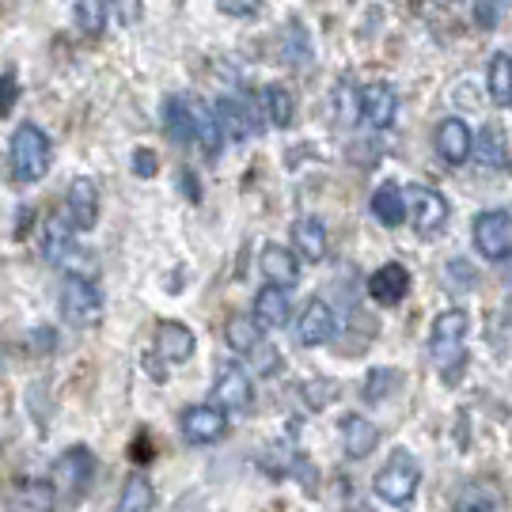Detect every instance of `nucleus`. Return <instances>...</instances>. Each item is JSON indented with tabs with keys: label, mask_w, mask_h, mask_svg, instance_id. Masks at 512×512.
<instances>
[{
	"label": "nucleus",
	"mask_w": 512,
	"mask_h": 512,
	"mask_svg": "<svg viewBox=\"0 0 512 512\" xmlns=\"http://www.w3.org/2000/svg\"><path fill=\"white\" fill-rule=\"evenodd\" d=\"M8 167H12V183L19 186H35L46 179V171L54 167V141L50 133L35 122H23L12 133V145H8Z\"/></svg>",
	"instance_id": "1"
},
{
	"label": "nucleus",
	"mask_w": 512,
	"mask_h": 512,
	"mask_svg": "<svg viewBox=\"0 0 512 512\" xmlns=\"http://www.w3.org/2000/svg\"><path fill=\"white\" fill-rule=\"evenodd\" d=\"M467 330H471V319L463 308L440 311L429 327V353H433V365L448 384L456 380L459 365L467 361Z\"/></svg>",
	"instance_id": "2"
},
{
	"label": "nucleus",
	"mask_w": 512,
	"mask_h": 512,
	"mask_svg": "<svg viewBox=\"0 0 512 512\" xmlns=\"http://www.w3.org/2000/svg\"><path fill=\"white\" fill-rule=\"evenodd\" d=\"M418 486H421V463L410 448H395L391 459L372 478L376 497L384 505H391V509H410L414 497H418Z\"/></svg>",
	"instance_id": "3"
},
{
	"label": "nucleus",
	"mask_w": 512,
	"mask_h": 512,
	"mask_svg": "<svg viewBox=\"0 0 512 512\" xmlns=\"http://www.w3.org/2000/svg\"><path fill=\"white\" fill-rule=\"evenodd\" d=\"M50 482H54V490H57V505H80L95 482V456L84 444L61 452V459L54 463Z\"/></svg>",
	"instance_id": "4"
},
{
	"label": "nucleus",
	"mask_w": 512,
	"mask_h": 512,
	"mask_svg": "<svg viewBox=\"0 0 512 512\" xmlns=\"http://www.w3.org/2000/svg\"><path fill=\"white\" fill-rule=\"evenodd\" d=\"M61 319L69 327H92L103 315V293L92 277L84 274H65L61 277Z\"/></svg>",
	"instance_id": "5"
},
{
	"label": "nucleus",
	"mask_w": 512,
	"mask_h": 512,
	"mask_svg": "<svg viewBox=\"0 0 512 512\" xmlns=\"http://www.w3.org/2000/svg\"><path fill=\"white\" fill-rule=\"evenodd\" d=\"M471 239H475V251L486 262H501L512 255V213L509 209H486L478 213L471 224Z\"/></svg>",
	"instance_id": "6"
},
{
	"label": "nucleus",
	"mask_w": 512,
	"mask_h": 512,
	"mask_svg": "<svg viewBox=\"0 0 512 512\" xmlns=\"http://www.w3.org/2000/svg\"><path fill=\"white\" fill-rule=\"evenodd\" d=\"M448 213H452L448 198L440 194L437 186H425V183L406 186V220H414V228H418L421 236L440 232L448 224Z\"/></svg>",
	"instance_id": "7"
},
{
	"label": "nucleus",
	"mask_w": 512,
	"mask_h": 512,
	"mask_svg": "<svg viewBox=\"0 0 512 512\" xmlns=\"http://www.w3.org/2000/svg\"><path fill=\"white\" fill-rule=\"evenodd\" d=\"M213 403L220 410H232V414H243V410L255 406V380H251L247 365L228 361V365L220 368L217 380H213Z\"/></svg>",
	"instance_id": "8"
},
{
	"label": "nucleus",
	"mask_w": 512,
	"mask_h": 512,
	"mask_svg": "<svg viewBox=\"0 0 512 512\" xmlns=\"http://www.w3.org/2000/svg\"><path fill=\"white\" fill-rule=\"evenodd\" d=\"M179 433L186 444H217L228 433V414L217 403H194L179 414Z\"/></svg>",
	"instance_id": "9"
},
{
	"label": "nucleus",
	"mask_w": 512,
	"mask_h": 512,
	"mask_svg": "<svg viewBox=\"0 0 512 512\" xmlns=\"http://www.w3.org/2000/svg\"><path fill=\"white\" fill-rule=\"evenodd\" d=\"M338 315H334V308H330L327 300H308L304 304V311H300V319H296V346L304 349H319L327 346L330 338L338 334Z\"/></svg>",
	"instance_id": "10"
},
{
	"label": "nucleus",
	"mask_w": 512,
	"mask_h": 512,
	"mask_svg": "<svg viewBox=\"0 0 512 512\" xmlns=\"http://www.w3.org/2000/svg\"><path fill=\"white\" fill-rule=\"evenodd\" d=\"M433 148L440 152V160L448 167H463L475 152V133L471 126L459 118V114H448L437 122V133H433Z\"/></svg>",
	"instance_id": "11"
},
{
	"label": "nucleus",
	"mask_w": 512,
	"mask_h": 512,
	"mask_svg": "<svg viewBox=\"0 0 512 512\" xmlns=\"http://www.w3.org/2000/svg\"><path fill=\"white\" fill-rule=\"evenodd\" d=\"M61 217L73 224V232H92L99 224V186L80 175L69 183V194H65V213Z\"/></svg>",
	"instance_id": "12"
},
{
	"label": "nucleus",
	"mask_w": 512,
	"mask_h": 512,
	"mask_svg": "<svg viewBox=\"0 0 512 512\" xmlns=\"http://www.w3.org/2000/svg\"><path fill=\"white\" fill-rule=\"evenodd\" d=\"M361 118L372 129L395 126V118H399V92H395V84H387V80L365 84L361 88Z\"/></svg>",
	"instance_id": "13"
},
{
	"label": "nucleus",
	"mask_w": 512,
	"mask_h": 512,
	"mask_svg": "<svg viewBox=\"0 0 512 512\" xmlns=\"http://www.w3.org/2000/svg\"><path fill=\"white\" fill-rule=\"evenodd\" d=\"M194 349H198V338L186 323H179V319L156 323V357L164 365H186L194 357Z\"/></svg>",
	"instance_id": "14"
},
{
	"label": "nucleus",
	"mask_w": 512,
	"mask_h": 512,
	"mask_svg": "<svg viewBox=\"0 0 512 512\" xmlns=\"http://www.w3.org/2000/svg\"><path fill=\"white\" fill-rule=\"evenodd\" d=\"M406 293H410V270H406L403 262H384L376 274L368 277V296H372V304H380V308L403 304Z\"/></svg>",
	"instance_id": "15"
},
{
	"label": "nucleus",
	"mask_w": 512,
	"mask_h": 512,
	"mask_svg": "<svg viewBox=\"0 0 512 512\" xmlns=\"http://www.w3.org/2000/svg\"><path fill=\"white\" fill-rule=\"evenodd\" d=\"M186 110H190V126H194V145L202 148L209 160H217L220 145H224V133L217 126L213 103H205L198 95H186Z\"/></svg>",
	"instance_id": "16"
},
{
	"label": "nucleus",
	"mask_w": 512,
	"mask_h": 512,
	"mask_svg": "<svg viewBox=\"0 0 512 512\" xmlns=\"http://www.w3.org/2000/svg\"><path fill=\"white\" fill-rule=\"evenodd\" d=\"M255 319L262 330H281L289 327V319H293V296L289 289H281V285H262L255 296Z\"/></svg>",
	"instance_id": "17"
},
{
	"label": "nucleus",
	"mask_w": 512,
	"mask_h": 512,
	"mask_svg": "<svg viewBox=\"0 0 512 512\" xmlns=\"http://www.w3.org/2000/svg\"><path fill=\"white\" fill-rule=\"evenodd\" d=\"M258 270L266 274V285H281V289H293L300 281V258L293 247H281V243H266L262 255H258Z\"/></svg>",
	"instance_id": "18"
},
{
	"label": "nucleus",
	"mask_w": 512,
	"mask_h": 512,
	"mask_svg": "<svg viewBox=\"0 0 512 512\" xmlns=\"http://www.w3.org/2000/svg\"><path fill=\"white\" fill-rule=\"evenodd\" d=\"M380 448V425L365 414H346L342 418V452L349 459H365Z\"/></svg>",
	"instance_id": "19"
},
{
	"label": "nucleus",
	"mask_w": 512,
	"mask_h": 512,
	"mask_svg": "<svg viewBox=\"0 0 512 512\" xmlns=\"http://www.w3.org/2000/svg\"><path fill=\"white\" fill-rule=\"evenodd\" d=\"M330 247L327 224L319 217H300L293 224V251L300 262H323Z\"/></svg>",
	"instance_id": "20"
},
{
	"label": "nucleus",
	"mask_w": 512,
	"mask_h": 512,
	"mask_svg": "<svg viewBox=\"0 0 512 512\" xmlns=\"http://www.w3.org/2000/svg\"><path fill=\"white\" fill-rule=\"evenodd\" d=\"M213 114H217V126H220V133H224V141H232V145H243V141L255 133L247 107H243L239 99H232V95H217V99H213Z\"/></svg>",
	"instance_id": "21"
},
{
	"label": "nucleus",
	"mask_w": 512,
	"mask_h": 512,
	"mask_svg": "<svg viewBox=\"0 0 512 512\" xmlns=\"http://www.w3.org/2000/svg\"><path fill=\"white\" fill-rule=\"evenodd\" d=\"M368 213H372L376 224H384V228H399L406 220V190L399 183H380L372 190Z\"/></svg>",
	"instance_id": "22"
},
{
	"label": "nucleus",
	"mask_w": 512,
	"mask_h": 512,
	"mask_svg": "<svg viewBox=\"0 0 512 512\" xmlns=\"http://www.w3.org/2000/svg\"><path fill=\"white\" fill-rule=\"evenodd\" d=\"M76 232L73 224L61 217H50L46 220V232H42V255H46V262L50 266H69V258L76 255Z\"/></svg>",
	"instance_id": "23"
},
{
	"label": "nucleus",
	"mask_w": 512,
	"mask_h": 512,
	"mask_svg": "<svg viewBox=\"0 0 512 512\" xmlns=\"http://www.w3.org/2000/svg\"><path fill=\"white\" fill-rule=\"evenodd\" d=\"M258 99H262V114H266V122L274 129H289L296 118V99L293 92L285 88V84H266L262 92H258Z\"/></svg>",
	"instance_id": "24"
},
{
	"label": "nucleus",
	"mask_w": 512,
	"mask_h": 512,
	"mask_svg": "<svg viewBox=\"0 0 512 512\" xmlns=\"http://www.w3.org/2000/svg\"><path fill=\"white\" fill-rule=\"evenodd\" d=\"M330 114L342 129L361 122V88H353V80H338L330 88Z\"/></svg>",
	"instance_id": "25"
},
{
	"label": "nucleus",
	"mask_w": 512,
	"mask_h": 512,
	"mask_svg": "<svg viewBox=\"0 0 512 512\" xmlns=\"http://www.w3.org/2000/svg\"><path fill=\"white\" fill-rule=\"evenodd\" d=\"M16 512H57V490L46 478H31L16 490Z\"/></svg>",
	"instance_id": "26"
},
{
	"label": "nucleus",
	"mask_w": 512,
	"mask_h": 512,
	"mask_svg": "<svg viewBox=\"0 0 512 512\" xmlns=\"http://www.w3.org/2000/svg\"><path fill=\"white\" fill-rule=\"evenodd\" d=\"M486 92L497 107H512V57L494 54L486 65Z\"/></svg>",
	"instance_id": "27"
},
{
	"label": "nucleus",
	"mask_w": 512,
	"mask_h": 512,
	"mask_svg": "<svg viewBox=\"0 0 512 512\" xmlns=\"http://www.w3.org/2000/svg\"><path fill=\"white\" fill-rule=\"evenodd\" d=\"M471 156H478L482 160V167H505L509 164V141H505V133H501V126H482V133L475 137V152Z\"/></svg>",
	"instance_id": "28"
},
{
	"label": "nucleus",
	"mask_w": 512,
	"mask_h": 512,
	"mask_svg": "<svg viewBox=\"0 0 512 512\" xmlns=\"http://www.w3.org/2000/svg\"><path fill=\"white\" fill-rule=\"evenodd\" d=\"M224 342H228V349H232V353L247 357V353L262 342V327H258L251 315H232V319L224 323Z\"/></svg>",
	"instance_id": "29"
},
{
	"label": "nucleus",
	"mask_w": 512,
	"mask_h": 512,
	"mask_svg": "<svg viewBox=\"0 0 512 512\" xmlns=\"http://www.w3.org/2000/svg\"><path fill=\"white\" fill-rule=\"evenodd\" d=\"M152 505H156L152 482H148V475L133 471L126 478V486H122V497H118V509L114 512H152Z\"/></svg>",
	"instance_id": "30"
},
{
	"label": "nucleus",
	"mask_w": 512,
	"mask_h": 512,
	"mask_svg": "<svg viewBox=\"0 0 512 512\" xmlns=\"http://www.w3.org/2000/svg\"><path fill=\"white\" fill-rule=\"evenodd\" d=\"M164 126H167V137H171L175 145H194V126H190V110H186V99H167Z\"/></svg>",
	"instance_id": "31"
},
{
	"label": "nucleus",
	"mask_w": 512,
	"mask_h": 512,
	"mask_svg": "<svg viewBox=\"0 0 512 512\" xmlns=\"http://www.w3.org/2000/svg\"><path fill=\"white\" fill-rule=\"evenodd\" d=\"M399 384H403V376H399L395 368L376 365V368H368V372H365V384H361V391H365L368 403H384L387 395H395V387H399Z\"/></svg>",
	"instance_id": "32"
},
{
	"label": "nucleus",
	"mask_w": 512,
	"mask_h": 512,
	"mask_svg": "<svg viewBox=\"0 0 512 512\" xmlns=\"http://www.w3.org/2000/svg\"><path fill=\"white\" fill-rule=\"evenodd\" d=\"M73 16H76V27L84 31V35H99L103 27H107V0H73Z\"/></svg>",
	"instance_id": "33"
},
{
	"label": "nucleus",
	"mask_w": 512,
	"mask_h": 512,
	"mask_svg": "<svg viewBox=\"0 0 512 512\" xmlns=\"http://www.w3.org/2000/svg\"><path fill=\"white\" fill-rule=\"evenodd\" d=\"M247 361H251V368H255L258 376H266V380H270V376H277V372H281V365H285L281 349H277L274 342H266V338H262L251 353H247ZM251 368H247V372H251Z\"/></svg>",
	"instance_id": "34"
},
{
	"label": "nucleus",
	"mask_w": 512,
	"mask_h": 512,
	"mask_svg": "<svg viewBox=\"0 0 512 512\" xmlns=\"http://www.w3.org/2000/svg\"><path fill=\"white\" fill-rule=\"evenodd\" d=\"M475 266L467 262V258H452L448 266H444V285H448V293H456V296H463V293H471L475 289Z\"/></svg>",
	"instance_id": "35"
},
{
	"label": "nucleus",
	"mask_w": 512,
	"mask_h": 512,
	"mask_svg": "<svg viewBox=\"0 0 512 512\" xmlns=\"http://www.w3.org/2000/svg\"><path fill=\"white\" fill-rule=\"evenodd\" d=\"M285 61H289V65H308L311 61L308 31H304L296 19L289 23V31H285Z\"/></svg>",
	"instance_id": "36"
},
{
	"label": "nucleus",
	"mask_w": 512,
	"mask_h": 512,
	"mask_svg": "<svg viewBox=\"0 0 512 512\" xmlns=\"http://www.w3.org/2000/svg\"><path fill=\"white\" fill-rule=\"evenodd\" d=\"M300 395H304L308 410H327L338 399V384L334 380H308V384H300Z\"/></svg>",
	"instance_id": "37"
},
{
	"label": "nucleus",
	"mask_w": 512,
	"mask_h": 512,
	"mask_svg": "<svg viewBox=\"0 0 512 512\" xmlns=\"http://www.w3.org/2000/svg\"><path fill=\"white\" fill-rule=\"evenodd\" d=\"M107 12L122 27H133V23H141V16H145V0H107Z\"/></svg>",
	"instance_id": "38"
},
{
	"label": "nucleus",
	"mask_w": 512,
	"mask_h": 512,
	"mask_svg": "<svg viewBox=\"0 0 512 512\" xmlns=\"http://www.w3.org/2000/svg\"><path fill=\"white\" fill-rule=\"evenodd\" d=\"M129 167H133V175L137 179H152L156 171H160V156L152 152V148H133V156H129Z\"/></svg>",
	"instance_id": "39"
},
{
	"label": "nucleus",
	"mask_w": 512,
	"mask_h": 512,
	"mask_svg": "<svg viewBox=\"0 0 512 512\" xmlns=\"http://www.w3.org/2000/svg\"><path fill=\"white\" fill-rule=\"evenodd\" d=\"M501 0H475V23L482 31H494L497 23H501Z\"/></svg>",
	"instance_id": "40"
},
{
	"label": "nucleus",
	"mask_w": 512,
	"mask_h": 512,
	"mask_svg": "<svg viewBox=\"0 0 512 512\" xmlns=\"http://www.w3.org/2000/svg\"><path fill=\"white\" fill-rule=\"evenodd\" d=\"M217 8L232 19H251L262 12V0H217Z\"/></svg>",
	"instance_id": "41"
},
{
	"label": "nucleus",
	"mask_w": 512,
	"mask_h": 512,
	"mask_svg": "<svg viewBox=\"0 0 512 512\" xmlns=\"http://www.w3.org/2000/svg\"><path fill=\"white\" fill-rule=\"evenodd\" d=\"M16 99H19L16 69H4V76H0V114H12Z\"/></svg>",
	"instance_id": "42"
},
{
	"label": "nucleus",
	"mask_w": 512,
	"mask_h": 512,
	"mask_svg": "<svg viewBox=\"0 0 512 512\" xmlns=\"http://www.w3.org/2000/svg\"><path fill=\"white\" fill-rule=\"evenodd\" d=\"M198 179H194V175H190V171H179V190H186V194H190V202H198V198H202V190H198Z\"/></svg>",
	"instance_id": "43"
},
{
	"label": "nucleus",
	"mask_w": 512,
	"mask_h": 512,
	"mask_svg": "<svg viewBox=\"0 0 512 512\" xmlns=\"http://www.w3.org/2000/svg\"><path fill=\"white\" fill-rule=\"evenodd\" d=\"M471 512H490V509H471Z\"/></svg>",
	"instance_id": "44"
}]
</instances>
